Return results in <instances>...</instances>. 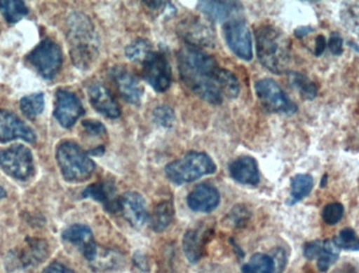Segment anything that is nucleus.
I'll list each match as a JSON object with an SVG mask.
<instances>
[{
    "label": "nucleus",
    "instance_id": "27",
    "mask_svg": "<svg viewBox=\"0 0 359 273\" xmlns=\"http://www.w3.org/2000/svg\"><path fill=\"white\" fill-rule=\"evenodd\" d=\"M174 214H175V209H174V203L172 200H165L157 204L150 218L153 230L155 232L165 231L173 222Z\"/></svg>",
    "mask_w": 359,
    "mask_h": 273
},
{
    "label": "nucleus",
    "instance_id": "6",
    "mask_svg": "<svg viewBox=\"0 0 359 273\" xmlns=\"http://www.w3.org/2000/svg\"><path fill=\"white\" fill-rule=\"evenodd\" d=\"M255 94L264 109L270 113L293 115L297 111V105L287 97L274 80L271 78L256 81Z\"/></svg>",
    "mask_w": 359,
    "mask_h": 273
},
{
    "label": "nucleus",
    "instance_id": "10",
    "mask_svg": "<svg viewBox=\"0 0 359 273\" xmlns=\"http://www.w3.org/2000/svg\"><path fill=\"white\" fill-rule=\"evenodd\" d=\"M177 34L186 42V46L201 48L214 46L216 42V33L210 21L203 20L199 17H188L180 21L177 27Z\"/></svg>",
    "mask_w": 359,
    "mask_h": 273
},
{
    "label": "nucleus",
    "instance_id": "22",
    "mask_svg": "<svg viewBox=\"0 0 359 273\" xmlns=\"http://www.w3.org/2000/svg\"><path fill=\"white\" fill-rule=\"evenodd\" d=\"M62 239L76 246L88 262L91 260L97 248L91 229L86 225L76 224L69 227L62 232Z\"/></svg>",
    "mask_w": 359,
    "mask_h": 273
},
{
    "label": "nucleus",
    "instance_id": "9",
    "mask_svg": "<svg viewBox=\"0 0 359 273\" xmlns=\"http://www.w3.org/2000/svg\"><path fill=\"white\" fill-rule=\"evenodd\" d=\"M142 64V76L155 92H165L171 88L173 75L165 52L153 50Z\"/></svg>",
    "mask_w": 359,
    "mask_h": 273
},
{
    "label": "nucleus",
    "instance_id": "20",
    "mask_svg": "<svg viewBox=\"0 0 359 273\" xmlns=\"http://www.w3.org/2000/svg\"><path fill=\"white\" fill-rule=\"evenodd\" d=\"M89 92L90 102L92 106L110 119H117L121 117V111L118 103L115 100L110 90L104 85V84L96 82L91 84L88 88Z\"/></svg>",
    "mask_w": 359,
    "mask_h": 273
},
{
    "label": "nucleus",
    "instance_id": "25",
    "mask_svg": "<svg viewBox=\"0 0 359 273\" xmlns=\"http://www.w3.org/2000/svg\"><path fill=\"white\" fill-rule=\"evenodd\" d=\"M212 230L209 228H195L187 231L182 239V248L187 258L195 264L201 260L205 251L209 235Z\"/></svg>",
    "mask_w": 359,
    "mask_h": 273
},
{
    "label": "nucleus",
    "instance_id": "2",
    "mask_svg": "<svg viewBox=\"0 0 359 273\" xmlns=\"http://www.w3.org/2000/svg\"><path fill=\"white\" fill-rule=\"evenodd\" d=\"M68 41L71 58L77 69H89L97 60L98 37L91 19L81 12L71 13L68 17Z\"/></svg>",
    "mask_w": 359,
    "mask_h": 273
},
{
    "label": "nucleus",
    "instance_id": "43",
    "mask_svg": "<svg viewBox=\"0 0 359 273\" xmlns=\"http://www.w3.org/2000/svg\"><path fill=\"white\" fill-rule=\"evenodd\" d=\"M92 155H102L104 153V147L100 146L97 148L94 149V150L90 151Z\"/></svg>",
    "mask_w": 359,
    "mask_h": 273
},
{
    "label": "nucleus",
    "instance_id": "26",
    "mask_svg": "<svg viewBox=\"0 0 359 273\" xmlns=\"http://www.w3.org/2000/svg\"><path fill=\"white\" fill-rule=\"evenodd\" d=\"M89 262L93 270L111 271L121 268L125 262V258L116 250L97 246L95 253Z\"/></svg>",
    "mask_w": 359,
    "mask_h": 273
},
{
    "label": "nucleus",
    "instance_id": "38",
    "mask_svg": "<svg viewBox=\"0 0 359 273\" xmlns=\"http://www.w3.org/2000/svg\"><path fill=\"white\" fill-rule=\"evenodd\" d=\"M327 46H329L330 50H331L334 56H340L342 52H344V48H342L344 39H342L341 36L337 31H334V33L331 34Z\"/></svg>",
    "mask_w": 359,
    "mask_h": 273
},
{
    "label": "nucleus",
    "instance_id": "24",
    "mask_svg": "<svg viewBox=\"0 0 359 273\" xmlns=\"http://www.w3.org/2000/svg\"><path fill=\"white\" fill-rule=\"evenodd\" d=\"M237 1H199L197 10L214 22H226L241 10Z\"/></svg>",
    "mask_w": 359,
    "mask_h": 273
},
{
    "label": "nucleus",
    "instance_id": "33",
    "mask_svg": "<svg viewBox=\"0 0 359 273\" xmlns=\"http://www.w3.org/2000/svg\"><path fill=\"white\" fill-rule=\"evenodd\" d=\"M152 118L153 121L157 125L163 128H171L175 123V111L170 105H158L153 111Z\"/></svg>",
    "mask_w": 359,
    "mask_h": 273
},
{
    "label": "nucleus",
    "instance_id": "19",
    "mask_svg": "<svg viewBox=\"0 0 359 273\" xmlns=\"http://www.w3.org/2000/svg\"><path fill=\"white\" fill-rule=\"evenodd\" d=\"M121 212L134 228H142L149 218L146 200L136 191H129L121 195Z\"/></svg>",
    "mask_w": 359,
    "mask_h": 273
},
{
    "label": "nucleus",
    "instance_id": "42",
    "mask_svg": "<svg viewBox=\"0 0 359 273\" xmlns=\"http://www.w3.org/2000/svg\"><path fill=\"white\" fill-rule=\"evenodd\" d=\"M314 31L312 27L310 25H302V27H298L297 29L294 31V35L298 38V39H302V38L306 37L309 34L312 33Z\"/></svg>",
    "mask_w": 359,
    "mask_h": 273
},
{
    "label": "nucleus",
    "instance_id": "7",
    "mask_svg": "<svg viewBox=\"0 0 359 273\" xmlns=\"http://www.w3.org/2000/svg\"><path fill=\"white\" fill-rule=\"evenodd\" d=\"M35 71L47 80L53 79L62 64V52L53 40L45 39L27 56Z\"/></svg>",
    "mask_w": 359,
    "mask_h": 273
},
{
    "label": "nucleus",
    "instance_id": "12",
    "mask_svg": "<svg viewBox=\"0 0 359 273\" xmlns=\"http://www.w3.org/2000/svg\"><path fill=\"white\" fill-rule=\"evenodd\" d=\"M85 113L83 104L76 94L69 90H58L55 94L54 117L65 128H71Z\"/></svg>",
    "mask_w": 359,
    "mask_h": 273
},
{
    "label": "nucleus",
    "instance_id": "16",
    "mask_svg": "<svg viewBox=\"0 0 359 273\" xmlns=\"http://www.w3.org/2000/svg\"><path fill=\"white\" fill-rule=\"evenodd\" d=\"M339 248L333 239H317L309 241L304 245V254L308 260H316L317 268L321 272L329 270L332 265L335 264L339 258Z\"/></svg>",
    "mask_w": 359,
    "mask_h": 273
},
{
    "label": "nucleus",
    "instance_id": "41",
    "mask_svg": "<svg viewBox=\"0 0 359 273\" xmlns=\"http://www.w3.org/2000/svg\"><path fill=\"white\" fill-rule=\"evenodd\" d=\"M327 48V39L325 36L318 35L315 39L314 55L316 57L321 56Z\"/></svg>",
    "mask_w": 359,
    "mask_h": 273
},
{
    "label": "nucleus",
    "instance_id": "4",
    "mask_svg": "<svg viewBox=\"0 0 359 273\" xmlns=\"http://www.w3.org/2000/svg\"><path fill=\"white\" fill-rule=\"evenodd\" d=\"M217 166L208 153L192 150L180 159L167 164L165 176L176 185L194 182L201 176L213 174Z\"/></svg>",
    "mask_w": 359,
    "mask_h": 273
},
{
    "label": "nucleus",
    "instance_id": "30",
    "mask_svg": "<svg viewBox=\"0 0 359 273\" xmlns=\"http://www.w3.org/2000/svg\"><path fill=\"white\" fill-rule=\"evenodd\" d=\"M0 13L8 23H18L28 15V6L22 0H1Z\"/></svg>",
    "mask_w": 359,
    "mask_h": 273
},
{
    "label": "nucleus",
    "instance_id": "29",
    "mask_svg": "<svg viewBox=\"0 0 359 273\" xmlns=\"http://www.w3.org/2000/svg\"><path fill=\"white\" fill-rule=\"evenodd\" d=\"M314 186V178L309 174H297L291 180V197L287 202L294 205L308 197Z\"/></svg>",
    "mask_w": 359,
    "mask_h": 273
},
{
    "label": "nucleus",
    "instance_id": "21",
    "mask_svg": "<svg viewBox=\"0 0 359 273\" xmlns=\"http://www.w3.org/2000/svg\"><path fill=\"white\" fill-rule=\"evenodd\" d=\"M285 267V252L281 249L275 250L273 255L256 253L251 260L243 265V273H280Z\"/></svg>",
    "mask_w": 359,
    "mask_h": 273
},
{
    "label": "nucleus",
    "instance_id": "39",
    "mask_svg": "<svg viewBox=\"0 0 359 273\" xmlns=\"http://www.w3.org/2000/svg\"><path fill=\"white\" fill-rule=\"evenodd\" d=\"M344 18V22L346 24H354L355 29L357 31V25H358V12H357V8H348L344 12V15H342Z\"/></svg>",
    "mask_w": 359,
    "mask_h": 273
},
{
    "label": "nucleus",
    "instance_id": "28",
    "mask_svg": "<svg viewBox=\"0 0 359 273\" xmlns=\"http://www.w3.org/2000/svg\"><path fill=\"white\" fill-rule=\"evenodd\" d=\"M287 82L306 100H314L317 94H318V88H317L316 84L308 76L299 73V71H290V73H287Z\"/></svg>",
    "mask_w": 359,
    "mask_h": 273
},
{
    "label": "nucleus",
    "instance_id": "11",
    "mask_svg": "<svg viewBox=\"0 0 359 273\" xmlns=\"http://www.w3.org/2000/svg\"><path fill=\"white\" fill-rule=\"evenodd\" d=\"M224 35L230 50L238 58L251 61L253 58L251 33L245 21L239 17L224 22Z\"/></svg>",
    "mask_w": 359,
    "mask_h": 273
},
{
    "label": "nucleus",
    "instance_id": "34",
    "mask_svg": "<svg viewBox=\"0 0 359 273\" xmlns=\"http://www.w3.org/2000/svg\"><path fill=\"white\" fill-rule=\"evenodd\" d=\"M333 241L339 249L342 248V249L354 250V251L359 249L358 237L354 229L352 228L342 229L337 237H334Z\"/></svg>",
    "mask_w": 359,
    "mask_h": 273
},
{
    "label": "nucleus",
    "instance_id": "15",
    "mask_svg": "<svg viewBox=\"0 0 359 273\" xmlns=\"http://www.w3.org/2000/svg\"><path fill=\"white\" fill-rule=\"evenodd\" d=\"M49 255V246L41 239H28L26 245L11 256L7 265L16 268H30L45 262Z\"/></svg>",
    "mask_w": 359,
    "mask_h": 273
},
{
    "label": "nucleus",
    "instance_id": "37",
    "mask_svg": "<svg viewBox=\"0 0 359 273\" xmlns=\"http://www.w3.org/2000/svg\"><path fill=\"white\" fill-rule=\"evenodd\" d=\"M83 127L86 134L91 136H102L107 132L104 124L97 120H85L83 121Z\"/></svg>",
    "mask_w": 359,
    "mask_h": 273
},
{
    "label": "nucleus",
    "instance_id": "5",
    "mask_svg": "<svg viewBox=\"0 0 359 273\" xmlns=\"http://www.w3.org/2000/svg\"><path fill=\"white\" fill-rule=\"evenodd\" d=\"M56 160L65 180L68 182L87 181L95 170L93 160L72 141L60 143L56 150Z\"/></svg>",
    "mask_w": 359,
    "mask_h": 273
},
{
    "label": "nucleus",
    "instance_id": "14",
    "mask_svg": "<svg viewBox=\"0 0 359 273\" xmlns=\"http://www.w3.org/2000/svg\"><path fill=\"white\" fill-rule=\"evenodd\" d=\"M110 77L123 100L130 104H140L144 94V88L131 71L125 67L114 66L110 69Z\"/></svg>",
    "mask_w": 359,
    "mask_h": 273
},
{
    "label": "nucleus",
    "instance_id": "36",
    "mask_svg": "<svg viewBox=\"0 0 359 273\" xmlns=\"http://www.w3.org/2000/svg\"><path fill=\"white\" fill-rule=\"evenodd\" d=\"M344 208L341 203H330L325 206L323 210V220L325 224L335 225L344 216Z\"/></svg>",
    "mask_w": 359,
    "mask_h": 273
},
{
    "label": "nucleus",
    "instance_id": "8",
    "mask_svg": "<svg viewBox=\"0 0 359 273\" xmlns=\"http://www.w3.org/2000/svg\"><path fill=\"white\" fill-rule=\"evenodd\" d=\"M0 168L16 180L27 181L34 172L32 153L22 144L0 149Z\"/></svg>",
    "mask_w": 359,
    "mask_h": 273
},
{
    "label": "nucleus",
    "instance_id": "13",
    "mask_svg": "<svg viewBox=\"0 0 359 273\" xmlns=\"http://www.w3.org/2000/svg\"><path fill=\"white\" fill-rule=\"evenodd\" d=\"M18 139L33 143L36 141V134L15 113L7 109H0V142L6 143Z\"/></svg>",
    "mask_w": 359,
    "mask_h": 273
},
{
    "label": "nucleus",
    "instance_id": "17",
    "mask_svg": "<svg viewBox=\"0 0 359 273\" xmlns=\"http://www.w3.org/2000/svg\"><path fill=\"white\" fill-rule=\"evenodd\" d=\"M83 197H91L104 205L110 214L121 212V197L112 180H104L90 185L83 192Z\"/></svg>",
    "mask_w": 359,
    "mask_h": 273
},
{
    "label": "nucleus",
    "instance_id": "35",
    "mask_svg": "<svg viewBox=\"0 0 359 273\" xmlns=\"http://www.w3.org/2000/svg\"><path fill=\"white\" fill-rule=\"evenodd\" d=\"M250 218H251V212L245 207L243 204H239V205L235 206L230 214H228V222L232 225L233 227L236 228H241L245 226L248 222H249Z\"/></svg>",
    "mask_w": 359,
    "mask_h": 273
},
{
    "label": "nucleus",
    "instance_id": "31",
    "mask_svg": "<svg viewBox=\"0 0 359 273\" xmlns=\"http://www.w3.org/2000/svg\"><path fill=\"white\" fill-rule=\"evenodd\" d=\"M20 109L28 119L34 120L45 108V96L43 92L31 94L20 100Z\"/></svg>",
    "mask_w": 359,
    "mask_h": 273
},
{
    "label": "nucleus",
    "instance_id": "1",
    "mask_svg": "<svg viewBox=\"0 0 359 273\" xmlns=\"http://www.w3.org/2000/svg\"><path fill=\"white\" fill-rule=\"evenodd\" d=\"M177 64L182 83L201 100L219 105L224 98L238 97L241 85L236 76L219 66L203 48L182 46L177 54Z\"/></svg>",
    "mask_w": 359,
    "mask_h": 273
},
{
    "label": "nucleus",
    "instance_id": "18",
    "mask_svg": "<svg viewBox=\"0 0 359 273\" xmlns=\"http://www.w3.org/2000/svg\"><path fill=\"white\" fill-rule=\"evenodd\" d=\"M187 202L193 211L209 214L219 205L220 193L213 185L201 183L189 193Z\"/></svg>",
    "mask_w": 359,
    "mask_h": 273
},
{
    "label": "nucleus",
    "instance_id": "40",
    "mask_svg": "<svg viewBox=\"0 0 359 273\" xmlns=\"http://www.w3.org/2000/svg\"><path fill=\"white\" fill-rule=\"evenodd\" d=\"M43 273H74L73 270H71L68 267L65 265L60 264V262H54V264L50 265L47 268L43 270Z\"/></svg>",
    "mask_w": 359,
    "mask_h": 273
},
{
    "label": "nucleus",
    "instance_id": "3",
    "mask_svg": "<svg viewBox=\"0 0 359 273\" xmlns=\"http://www.w3.org/2000/svg\"><path fill=\"white\" fill-rule=\"evenodd\" d=\"M255 38L257 57L264 67L276 75L285 73L291 62L289 37L277 27L264 24L256 29Z\"/></svg>",
    "mask_w": 359,
    "mask_h": 273
},
{
    "label": "nucleus",
    "instance_id": "45",
    "mask_svg": "<svg viewBox=\"0 0 359 273\" xmlns=\"http://www.w3.org/2000/svg\"><path fill=\"white\" fill-rule=\"evenodd\" d=\"M6 195H7V192H6L5 189H4V187L0 185V199H3V197H5Z\"/></svg>",
    "mask_w": 359,
    "mask_h": 273
},
{
    "label": "nucleus",
    "instance_id": "44",
    "mask_svg": "<svg viewBox=\"0 0 359 273\" xmlns=\"http://www.w3.org/2000/svg\"><path fill=\"white\" fill-rule=\"evenodd\" d=\"M327 174H323V178H321V187H325V185H327Z\"/></svg>",
    "mask_w": 359,
    "mask_h": 273
},
{
    "label": "nucleus",
    "instance_id": "23",
    "mask_svg": "<svg viewBox=\"0 0 359 273\" xmlns=\"http://www.w3.org/2000/svg\"><path fill=\"white\" fill-rule=\"evenodd\" d=\"M231 178L241 184L257 185L260 181L258 163L251 155H243L229 165Z\"/></svg>",
    "mask_w": 359,
    "mask_h": 273
},
{
    "label": "nucleus",
    "instance_id": "32",
    "mask_svg": "<svg viewBox=\"0 0 359 273\" xmlns=\"http://www.w3.org/2000/svg\"><path fill=\"white\" fill-rule=\"evenodd\" d=\"M153 46L149 40L138 38L125 48L126 57L132 62L142 63L153 52Z\"/></svg>",
    "mask_w": 359,
    "mask_h": 273
}]
</instances>
